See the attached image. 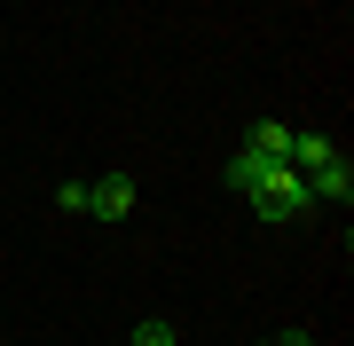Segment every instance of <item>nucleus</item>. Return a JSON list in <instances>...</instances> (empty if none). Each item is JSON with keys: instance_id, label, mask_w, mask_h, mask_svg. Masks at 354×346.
Here are the masks:
<instances>
[{"instance_id": "f257e3e1", "label": "nucleus", "mask_w": 354, "mask_h": 346, "mask_svg": "<svg viewBox=\"0 0 354 346\" xmlns=\"http://www.w3.org/2000/svg\"><path fill=\"white\" fill-rule=\"evenodd\" d=\"M307 205H315V197H307V181L291 173V166H276V173L252 189V213H260V220H299Z\"/></svg>"}, {"instance_id": "f03ea898", "label": "nucleus", "mask_w": 354, "mask_h": 346, "mask_svg": "<svg viewBox=\"0 0 354 346\" xmlns=\"http://www.w3.org/2000/svg\"><path fill=\"white\" fill-rule=\"evenodd\" d=\"M299 181H307V197H323V205H339V213H346V197H354V166H346L339 150H330L315 173H299Z\"/></svg>"}, {"instance_id": "7ed1b4c3", "label": "nucleus", "mask_w": 354, "mask_h": 346, "mask_svg": "<svg viewBox=\"0 0 354 346\" xmlns=\"http://www.w3.org/2000/svg\"><path fill=\"white\" fill-rule=\"evenodd\" d=\"M87 213H95V220H127V213H134V181H127V173L87 181Z\"/></svg>"}, {"instance_id": "20e7f679", "label": "nucleus", "mask_w": 354, "mask_h": 346, "mask_svg": "<svg viewBox=\"0 0 354 346\" xmlns=\"http://www.w3.org/2000/svg\"><path fill=\"white\" fill-rule=\"evenodd\" d=\"M268 173H276V157H260V150H236V166H228V189H236V197H252Z\"/></svg>"}, {"instance_id": "39448f33", "label": "nucleus", "mask_w": 354, "mask_h": 346, "mask_svg": "<svg viewBox=\"0 0 354 346\" xmlns=\"http://www.w3.org/2000/svg\"><path fill=\"white\" fill-rule=\"evenodd\" d=\"M244 150H260V157H276V166H291V126H283V118H260Z\"/></svg>"}, {"instance_id": "423d86ee", "label": "nucleus", "mask_w": 354, "mask_h": 346, "mask_svg": "<svg viewBox=\"0 0 354 346\" xmlns=\"http://www.w3.org/2000/svg\"><path fill=\"white\" fill-rule=\"evenodd\" d=\"M323 157H330V142H323V134H291V173H315Z\"/></svg>"}, {"instance_id": "0eeeda50", "label": "nucleus", "mask_w": 354, "mask_h": 346, "mask_svg": "<svg viewBox=\"0 0 354 346\" xmlns=\"http://www.w3.org/2000/svg\"><path fill=\"white\" fill-rule=\"evenodd\" d=\"M127 346H181V338H174V323H158V315H150V323H134V338H127Z\"/></svg>"}, {"instance_id": "6e6552de", "label": "nucleus", "mask_w": 354, "mask_h": 346, "mask_svg": "<svg viewBox=\"0 0 354 346\" xmlns=\"http://www.w3.org/2000/svg\"><path fill=\"white\" fill-rule=\"evenodd\" d=\"M276 346H315V338H307V331H291V338H276Z\"/></svg>"}]
</instances>
